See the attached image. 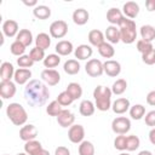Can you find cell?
Returning <instances> with one entry per match:
<instances>
[{
	"mask_svg": "<svg viewBox=\"0 0 155 155\" xmlns=\"http://www.w3.org/2000/svg\"><path fill=\"white\" fill-rule=\"evenodd\" d=\"M50 97V91L47 85L41 80H30L24 87V99L25 102L33 107H42Z\"/></svg>",
	"mask_w": 155,
	"mask_h": 155,
	"instance_id": "1",
	"label": "cell"
},
{
	"mask_svg": "<svg viewBox=\"0 0 155 155\" xmlns=\"http://www.w3.org/2000/svg\"><path fill=\"white\" fill-rule=\"evenodd\" d=\"M111 88L98 85L93 90V98H94V105L101 111H107L111 108Z\"/></svg>",
	"mask_w": 155,
	"mask_h": 155,
	"instance_id": "2",
	"label": "cell"
},
{
	"mask_svg": "<svg viewBox=\"0 0 155 155\" xmlns=\"http://www.w3.org/2000/svg\"><path fill=\"white\" fill-rule=\"evenodd\" d=\"M6 115L15 126H23L28 120L27 110L19 103H10L6 107Z\"/></svg>",
	"mask_w": 155,
	"mask_h": 155,
	"instance_id": "3",
	"label": "cell"
},
{
	"mask_svg": "<svg viewBox=\"0 0 155 155\" xmlns=\"http://www.w3.org/2000/svg\"><path fill=\"white\" fill-rule=\"evenodd\" d=\"M120 29V35H121V41L124 44H133L137 39V28H136V22L130 18H124L121 23L119 24Z\"/></svg>",
	"mask_w": 155,
	"mask_h": 155,
	"instance_id": "4",
	"label": "cell"
},
{
	"mask_svg": "<svg viewBox=\"0 0 155 155\" xmlns=\"http://www.w3.org/2000/svg\"><path fill=\"white\" fill-rule=\"evenodd\" d=\"M111 130L116 134H126L131 130V120L126 116H117L111 121Z\"/></svg>",
	"mask_w": 155,
	"mask_h": 155,
	"instance_id": "5",
	"label": "cell"
},
{
	"mask_svg": "<svg viewBox=\"0 0 155 155\" xmlns=\"http://www.w3.org/2000/svg\"><path fill=\"white\" fill-rule=\"evenodd\" d=\"M50 35L54 39H62L67 35L68 33V24L63 19H57L54 22L51 23L50 28H48Z\"/></svg>",
	"mask_w": 155,
	"mask_h": 155,
	"instance_id": "6",
	"label": "cell"
},
{
	"mask_svg": "<svg viewBox=\"0 0 155 155\" xmlns=\"http://www.w3.org/2000/svg\"><path fill=\"white\" fill-rule=\"evenodd\" d=\"M85 71L91 78H98V76H101L104 73L103 63L99 59H97V58L88 59L87 63L85 64Z\"/></svg>",
	"mask_w": 155,
	"mask_h": 155,
	"instance_id": "7",
	"label": "cell"
},
{
	"mask_svg": "<svg viewBox=\"0 0 155 155\" xmlns=\"http://www.w3.org/2000/svg\"><path fill=\"white\" fill-rule=\"evenodd\" d=\"M68 138L74 144H80L85 138V128L82 125H73L68 130Z\"/></svg>",
	"mask_w": 155,
	"mask_h": 155,
	"instance_id": "8",
	"label": "cell"
},
{
	"mask_svg": "<svg viewBox=\"0 0 155 155\" xmlns=\"http://www.w3.org/2000/svg\"><path fill=\"white\" fill-rule=\"evenodd\" d=\"M41 80L48 86H56L61 81V75L56 69H44L41 71Z\"/></svg>",
	"mask_w": 155,
	"mask_h": 155,
	"instance_id": "9",
	"label": "cell"
},
{
	"mask_svg": "<svg viewBox=\"0 0 155 155\" xmlns=\"http://www.w3.org/2000/svg\"><path fill=\"white\" fill-rule=\"evenodd\" d=\"M17 92L16 82L13 81H1L0 82V96L2 99H10L15 97Z\"/></svg>",
	"mask_w": 155,
	"mask_h": 155,
	"instance_id": "10",
	"label": "cell"
},
{
	"mask_svg": "<svg viewBox=\"0 0 155 155\" xmlns=\"http://www.w3.org/2000/svg\"><path fill=\"white\" fill-rule=\"evenodd\" d=\"M57 122H58V125L61 127L68 128V127H70V126L74 125V122H75V115L70 110L63 109L61 111V114L57 116Z\"/></svg>",
	"mask_w": 155,
	"mask_h": 155,
	"instance_id": "11",
	"label": "cell"
},
{
	"mask_svg": "<svg viewBox=\"0 0 155 155\" xmlns=\"http://www.w3.org/2000/svg\"><path fill=\"white\" fill-rule=\"evenodd\" d=\"M103 68H104V73L110 78H116L121 73V64L114 59L105 61L103 63Z\"/></svg>",
	"mask_w": 155,
	"mask_h": 155,
	"instance_id": "12",
	"label": "cell"
},
{
	"mask_svg": "<svg viewBox=\"0 0 155 155\" xmlns=\"http://www.w3.org/2000/svg\"><path fill=\"white\" fill-rule=\"evenodd\" d=\"M38 136V128L35 125H31V124H28V125H24L21 127L19 130V138L24 142H29V140H33L35 139Z\"/></svg>",
	"mask_w": 155,
	"mask_h": 155,
	"instance_id": "13",
	"label": "cell"
},
{
	"mask_svg": "<svg viewBox=\"0 0 155 155\" xmlns=\"http://www.w3.org/2000/svg\"><path fill=\"white\" fill-rule=\"evenodd\" d=\"M19 33L18 23L13 19H6L2 23V34L7 38H15Z\"/></svg>",
	"mask_w": 155,
	"mask_h": 155,
	"instance_id": "14",
	"label": "cell"
},
{
	"mask_svg": "<svg viewBox=\"0 0 155 155\" xmlns=\"http://www.w3.org/2000/svg\"><path fill=\"white\" fill-rule=\"evenodd\" d=\"M130 108H131V103H130V101H128L127 98H124V97L115 99V101L113 102V104H111V109H113V111H114L115 114H117V115L125 114L126 111L130 110Z\"/></svg>",
	"mask_w": 155,
	"mask_h": 155,
	"instance_id": "15",
	"label": "cell"
},
{
	"mask_svg": "<svg viewBox=\"0 0 155 155\" xmlns=\"http://www.w3.org/2000/svg\"><path fill=\"white\" fill-rule=\"evenodd\" d=\"M122 13L126 18L134 19L139 13V5L136 1H127L122 6Z\"/></svg>",
	"mask_w": 155,
	"mask_h": 155,
	"instance_id": "16",
	"label": "cell"
},
{
	"mask_svg": "<svg viewBox=\"0 0 155 155\" xmlns=\"http://www.w3.org/2000/svg\"><path fill=\"white\" fill-rule=\"evenodd\" d=\"M92 53H93V50H92V47H91L90 45H87V44H81V45H79V46L74 50V56H75V58H78L79 61H86V59L91 58Z\"/></svg>",
	"mask_w": 155,
	"mask_h": 155,
	"instance_id": "17",
	"label": "cell"
},
{
	"mask_svg": "<svg viewBox=\"0 0 155 155\" xmlns=\"http://www.w3.org/2000/svg\"><path fill=\"white\" fill-rule=\"evenodd\" d=\"M31 78V70L30 69H24V68H18L15 71L13 80L17 85H27L30 81Z\"/></svg>",
	"mask_w": 155,
	"mask_h": 155,
	"instance_id": "18",
	"label": "cell"
},
{
	"mask_svg": "<svg viewBox=\"0 0 155 155\" xmlns=\"http://www.w3.org/2000/svg\"><path fill=\"white\" fill-rule=\"evenodd\" d=\"M124 18H125V16H124L122 11L119 10L117 7H111L107 11V21L111 25H119Z\"/></svg>",
	"mask_w": 155,
	"mask_h": 155,
	"instance_id": "19",
	"label": "cell"
},
{
	"mask_svg": "<svg viewBox=\"0 0 155 155\" xmlns=\"http://www.w3.org/2000/svg\"><path fill=\"white\" fill-rule=\"evenodd\" d=\"M104 36L109 44H117L121 41V35H120V29L116 25H109L105 29Z\"/></svg>",
	"mask_w": 155,
	"mask_h": 155,
	"instance_id": "20",
	"label": "cell"
},
{
	"mask_svg": "<svg viewBox=\"0 0 155 155\" xmlns=\"http://www.w3.org/2000/svg\"><path fill=\"white\" fill-rule=\"evenodd\" d=\"M71 18H73V22L76 25H85L90 19V13L85 8H76L73 12Z\"/></svg>",
	"mask_w": 155,
	"mask_h": 155,
	"instance_id": "21",
	"label": "cell"
},
{
	"mask_svg": "<svg viewBox=\"0 0 155 155\" xmlns=\"http://www.w3.org/2000/svg\"><path fill=\"white\" fill-rule=\"evenodd\" d=\"M15 68L13 64L10 62H4L0 67V78L1 81H11V79H13L15 76Z\"/></svg>",
	"mask_w": 155,
	"mask_h": 155,
	"instance_id": "22",
	"label": "cell"
},
{
	"mask_svg": "<svg viewBox=\"0 0 155 155\" xmlns=\"http://www.w3.org/2000/svg\"><path fill=\"white\" fill-rule=\"evenodd\" d=\"M54 50H56V53L59 56H68L74 51V46L68 40H61L56 44Z\"/></svg>",
	"mask_w": 155,
	"mask_h": 155,
	"instance_id": "23",
	"label": "cell"
},
{
	"mask_svg": "<svg viewBox=\"0 0 155 155\" xmlns=\"http://www.w3.org/2000/svg\"><path fill=\"white\" fill-rule=\"evenodd\" d=\"M87 39H88V42L92 45V46H101L104 41H105V36L103 34V31L98 30V29H92L88 35H87Z\"/></svg>",
	"mask_w": 155,
	"mask_h": 155,
	"instance_id": "24",
	"label": "cell"
},
{
	"mask_svg": "<svg viewBox=\"0 0 155 155\" xmlns=\"http://www.w3.org/2000/svg\"><path fill=\"white\" fill-rule=\"evenodd\" d=\"M79 111L82 116H91L96 111V105L92 101L84 99V101H81V103L79 105Z\"/></svg>",
	"mask_w": 155,
	"mask_h": 155,
	"instance_id": "25",
	"label": "cell"
},
{
	"mask_svg": "<svg viewBox=\"0 0 155 155\" xmlns=\"http://www.w3.org/2000/svg\"><path fill=\"white\" fill-rule=\"evenodd\" d=\"M139 34H140L142 40H144V41L151 42L153 40H155V28L150 24L142 25L139 29Z\"/></svg>",
	"mask_w": 155,
	"mask_h": 155,
	"instance_id": "26",
	"label": "cell"
},
{
	"mask_svg": "<svg viewBox=\"0 0 155 155\" xmlns=\"http://www.w3.org/2000/svg\"><path fill=\"white\" fill-rule=\"evenodd\" d=\"M35 46L41 50H47L51 46V35L47 33H39L35 38Z\"/></svg>",
	"mask_w": 155,
	"mask_h": 155,
	"instance_id": "27",
	"label": "cell"
},
{
	"mask_svg": "<svg viewBox=\"0 0 155 155\" xmlns=\"http://www.w3.org/2000/svg\"><path fill=\"white\" fill-rule=\"evenodd\" d=\"M97 50H98V53H99L103 58H107V61H108L109 58H113L114 54H115V48H114V46H113L111 44H109L108 41H104L101 46L97 47Z\"/></svg>",
	"mask_w": 155,
	"mask_h": 155,
	"instance_id": "28",
	"label": "cell"
},
{
	"mask_svg": "<svg viewBox=\"0 0 155 155\" xmlns=\"http://www.w3.org/2000/svg\"><path fill=\"white\" fill-rule=\"evenodd\" d=\"M33 15L38 19H47L51 17V8L46 5H38L36 7L33 8Z\"/></svg>",
	"mask_w": 155,
	"mask_h": 155,
	"instance_id": "29",
	"label": "cell"
},
{
	"mask_svg": "<svg viewBox=\"0 0 155 155\" xmlns=\"http://www.w3.org/2000/svg\"><path fill=\"white\" fill-rule=\"evenodd\" d=\"M80 63L78 62V59H68L64 62L63 64V70L68 74V75H75L80 71Z\"/></svg>",
	"mask_w": 155,
	"mask_h": 155,
	"instance_id": "30",
	"label": "cell"
},
{
	"mask_svg": "<svg viewBox=\"0 0 155 155\" xmlns=\"http://www.w3.org/2000/svg\"><path fill=\"white\" fill-rule=\"evenodd\" d=\"M16 40L19 41L21 44H23L25 47H28L33 42V34L29 29H21L16 36Z\"/></svg>",
	"mask_w": 155,
	"mask_h": 155,
	"instance_id": "31",
	"label": "cell"
},
{
	"mask_svg": "<svg viewBox=\"0 0 155 155\" xmlns=\"http://www.w3.org/2000/svg\"><path fill=\"white\" fill-rule=\"evenodd\" d=\"M42 63H44L46 69H53V68L58 67V64L61 63V56L57 53H50L45 57Z\"/></svg>",
	"mask_w": 155,
	"mask_h": 155,
	"instance_id": "32",
	"label": "cell"
},
{
	"mask_svg": "<svg viewBox=\"0 0 155 155\" xmlns=\"http://www.w3.org/2000/svg\"><path fill=\"white\" fill-rule=\"evenodd\" d=\"M65 91L70 94V97H71L74 101L79 99V98L82 96V87H81L80 84H78V82H70V84H68Z\"/></svg>",
	"mask_w": 155,
	"mask_h": 155,
	"instance_id": "33",
	"label": "cell"
},
{
	"mask_svg": "<svg viewBox=\"0 0 155 155\" xmlns=\"http://www.w3.org/2000/svg\"><path fill=\"white\" fill-rule=\"evenodd\" d=\"M42 149V145L39 140L33 139L29 142H25L24 144V153H27L28 155H35L38 151H40Z\"/></svg>",
	"mask_w": 155,
	"mask_h": 155,
	"instance_id": "34",
	"label": "cell"
},
{
	"mask_svg": "<svg viewBox=\"0 0 155 155\" xmlns=\"http://www.w3.org/2000/svg\"><path fill=\"white\" fill-rule=\"evenodd\" d=\"M130 116L133 120H140L145 115V107L142 104H134L130 108Z\"/></svg>",
	"mask_w": 155,
	"mask_h": 155,
	"instance_id": "35",
	"label": "cell"
},
{
	"mask_svg": "<svg viewBox=\"0 0 155 155\" xmlns=\"http://www.w3.org/2000/svg\"><path fill=\"white\" fill-rule=\"evenodd\" d=\"M126 90H127V81L125 79H117L111 86V92L113 94H116V96L122 94Z\"/></svg>",
	"mask_w": 155,
	"mask_h": 155,
	"instance_id": "36",
	"label": "cell"
},
{
	"mask_svg": "<svg viewBox=\"0 0 155 155\" xmlns=\"http://www.w3.org/2000/svg\"><path fill=\"white\" fill-rule=\"evenodd\" d=\"M79 155H94V145L90 140H82L79 144Z\"/></svg>",
	"mask_w": 155,
	"mask_h": 155,
	"instance_id": "37",
	"label": "cell"
},
{
	"mask_svg": "<svg viewBox=\"0 0 155 155\" xmlns=\"http://www.w3.org/2000/svg\"><path fill=\"white\" fill-rule=\"evenodd\" d=\"M139 145H140V139L136 134L127 136V138H126V150L127 151H134L139 148Z\"/></svg>",
	"mask_w": 155,
	"mask_h": 155,
	"instance_id": "38",
	"label": "cell"
},
{
	"mask_svg": "<svg viewBox=\"0 0 155 155\" xmlns=\"http://www.w3.org/2000/svg\"><path fill=\"white\" fill-rule=\"evenodd\" d=\"M63 110L62 105L57 102V101H52L51 103H48V105L46 107V113L50 115V116H58L61 114V111Z\"/></svg>",
	"mask_w": 155,
	"mask_h": 155,
	"instance_id": "39",
	"label": "cell"
},
{
	"mask_svg": "<svg viewBox=\"0 0 155 155\" xmlns=\"http://www.w3.org/2000/svg\"><path fill=\"white\" fill-rule=\"evenodd\" d=\"M24 51H25V46L23 44H21L19 41L15 40L11 45H10V52L13 54V56H17V57H21L24 54Z\"/></svg>",
	"mask_w": 155,
	"mask_h": 155,
	"instance_id": "40",
	"label": "cell"
},
{
	"mask_svg": "<svg viewBox=\"0 0 155 155\" xmlns=\"http://www.w3.org/2000/svg\"><path fill=\"white\" fill-rule=\"evenodd\" d=\"M35 62L30 58V56L29 54H23V56H21V57H18L17 58V64H18V67L19 68H24V69H29V68H31L33 67V64H34Z\"/></svg>",
	"mask_w": 155,
	"mask_h": 155,
	"instance_id": "41",
	"label": "cell"
},
{
	"mask_svg": "<svg viewBox=\"0 0 155 155\" xmlns=\"http://www.w3.org/2000/svg\"><path fill=\"white\" fill-rule=\"evenodd\" d=\"M29 56H30V58H31L34 62H41V61H44L45 57H46V56H45V51L41 50V48H39V47H36V46L30 50Z\"/></svg>",
	"mask_w": 155,
	"mask_h": 155,
	"instance_id": "42",
	"label": "cell"
},
{
	"mask_svg": "<svg viewBox=\"0 0 155 155\" xmlns=\"http://www.w3.org/2000/svg\"><path fill=\"white\" fill-rule=\"evenodd\" d=\"M62 107H68V105H70L73 102H74V99L70 97V94L67 92V91H63V92H61L58 96H57V99H56Z\"/></svg>",
	"mask_w": 155,
	"mask_h": 155,
	"instance_id": "43",
	"label": "cell"
},
{
	"mask_svg": "<svg viewBox=\"0 0 155 155\" xmlns=\"http://www.w3.org/2000/svg\"><path fill=\"white\" fill-rule=\"evenodd\" d=\"M136 47H137V51H138V52H140L142 54L154 48V47H153V44H151V42L144 41V40H142V39H139V40H138V41L136 42Z\"/></svg>",
	"mask_w": 155,
	"mask_h": 155,
	"instance_id": "44",
	"label": "cell"
},
{
	"mask_svg": "<svg viewBox=\"0 0 155 155\" xmlns=\"http://www.w3.org/2000/svg\"><path fill=\"white\" fill-rule=\"evenodd\" d=\"M126 138H127V136H125V134L116 136V138L114 139V148L120 151L126 150Z\"/></svg>",
	"mask_w": 155,
	"mask_h": 155,
	"instance_id": "45",
	"label": "cell"
},
{
	"mask_svg": "<svg viewBox=\"0 0 155 155\" xmlns=\"http://www.w3.org/2000/svg\"><path fill=\"white\" fill-rule=\"evenodd\" d=\"M142 61L143 63H145L147 65H153L155 64V48L145 52L142 54Z\"/></svg>",
	"mask_w": 155,
	"mask_h": 155,
	"instance_id": "46",
	"label": "cell"
},
{
	"mask_svg": "<svg viewBox=\"0 0 155 155\" xmlns=\"http://www.w3.org/2000/svg\"><path fill=\"white\" fill-rule=\"evenodd\" d=\"M144 120H145L147 126L155 127V110L148 111V113L145 114V116H144Z\"/></svg>",
	"mask_w": 155,
	"mask_h": 155,
	"instance_id": "47",
	"label": "cell"
},
{
	"mask_svg": "<svg viewBox=\"0 0 155 155\" xmlns=\"http://www.w3.org/2000/svg\"><path fill=\"white\" fill-rule=\"evenodd\" d=\"M54 155H70V150L64 145H59L54 149Z\"/></svg>",
	"mask_w": 155,
	"mask_h": 155,
	"instance_id": "48",
	"label": "cell"
},
{
	"mask_svg": "<svg viewBox=\"0 0 155 155\" xmlns=\"http://www.w3.org/2000/svg\"><path fill=\"white\" fill-rule=\"evenodd\" d=\"M147 103L151 107H155V90L154 91H150L148 94H147Z\"/></svg>",
	"mask_w": 155,
	"mask_h": 155,
	"instance_id": "49",
	"label": "cell"
},
{
	"mask_svg": "<svg viewBox=\"0 0 155 155\" xmlns=\"http://www.w3.org/2000/svg\"><path fill=\"white\" fill-rule=\"evenodd\" d=\"M145 7L149 12L155 11V0H147L145 1Z\"/></svg>",
	"mask_w": 155,
	"mask_h": 155,
	"instance_id": "50",
	"label": "cell"
},
{
	"mask_svg": "<svg viewBox=\"0 0 155 155\" xmlns=\"http://www.w3.org/2000/svg\"><path fill=\"white\" fill-rule=\"evenodd\" d=\"M149 140L153 145H155V127H153L149 132Z\"/></svg>",
	"mask_w": 155,
	"mask_h": 155,
	"instance_id": "51",
	"label": "cell"
},
{
	"mask_svg": "<svg viewBox=\"0 0 155 155\" xmlns=\"http://www.w3.org/2000/svg\"><path fill=\"white\" fill-rule=\"evenodd\" d=\"M23 4L27 5V6H34V7L38 6V1H36V0H31V1H27V0H24Z\"/></svg>",
	"mask_w": 155,
	"mask_h": 155,
	"instance_id": "52",
	"label": "cell"
},
{
	"mask_svg": "<svg viewBox=\"0 0 155 155\" xmlns=\"http://www.w3.org/2000/svg\"><path fill=\"white\" fill-rule=\"evenodd\" d=\"M35 155H50V151H48V150H46V149H44V148H42V149H41V150H40V151H38V153H36V154H35Z\"/></svg>",
	"mask_w": 155,
	"mask_h": 155,
	"instance_id": "53",
	"label": "cell"
},
{
	"mask_svg": "<svg viewBox=\"0 0 155 155\" xmlns=\"http://www.w3.org/2000/svg\"><path fill=\"white\" fill-rule=\"evenodd\" d=\"M138 155H154V154L151 151H149V150H142V151L138 153Z\"/></svg>",
	"mask_w": 155,
	"mask_h": 155,
	"instance_id": "54",
	"label": "cell"
},
{
	"mask_svg": "<svg viewBox=\"0 0 155 155\" xmlns=\"http://www.w3.org/2000/svg\"><path fill=\"white\" fill-rule=\"evenodd\" d=\"M17 155H28V154H27V153H18Z\"/></svg>",
	"mask_w": 155,
	"mask_h": 155,
	"instance_id": "55",
	"label": "cell"
},
{
	"mask_svg": "<svg viewBox=\"0 0 155 155\" xmlns=\"http://www.w3.org/2000/svg\"><path fill=\"white\" fill-rule=\"evenodd\" d=\"M119 155H131V154H128V153H121V154H119Z\"/></svg>",
	"mask_w": 155,
	"mask_h": 155,
	"instance_id": "56",
	"label": "cell"
},
{
	"mask_svg": "<svg viewBox=\"0 0 155 155\" xmlns=\"http://www.w3.org/2000/svg\"><path fill=\"white\" fill-rule=\"evenodd\" d=\"M4 155H7V154H4Z\"/></svg>",
	"mask_w": 155,
	"mask_h": 155,
	"instance_id": "57",
	"label": "cell"
}]
</instances>
